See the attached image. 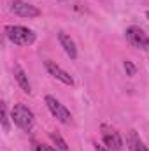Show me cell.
<instances>
[{"mask_svg":"<svg viewBox=\"0 0 149 151\" xmlns=\"http://www.w3.org/2000/svg\"><path fill=\"white\" fill-rule=\"evenodd\" d=\"M2 127H4L5 132H9V128H11V125H9V114H7V106L4 102H2Z\"/></svg>","mask_w":149,"mask_h":151,"instance_id":"12","label":"cell"},{"mask_svg":"<svg viewBox=\"0 0 149 151\" xmlns=\"http://www.w3.org/2000/svg\"><path fill=\"white\" fill-rule=\"evenodd\" d=\"M11 119L14 121V125H18L21 130H25V132H30L32 128H34V121H35V118H34V113L25 106V104H16L14 107H12V111H11Z\"/></svg>","mask_w":149,"mask_h":151,"instance_id":"2","label":"cell"},{"mask_svg":"<svg viewBox=\"0 0 149 151\" xmlns=\"http://www.w3.org/2000/svg\"><path fill=\"white\" fill-rule=\"evenodd\" d=\"M126 144H128V150L130 151H149L148 146L140 141V137H137L135 132H130L128 137H126Z\"/></svg>","mask_w":149,"mask_h":151,"instance_id":"10","label":"cell"},{"mask_svg":"<svg viewBox=\"0 0 149 151\" xmlns=\"http://www.w3.org/2000/svg\"><path fill=\"white\" fill-rule=\"evenodd\" d=\"M58 40H60V46L63 47V51L67 53V56L70 60L77 58V47H75V42L70 39V35H67L65 32H58Z\"/></svg>","mask_w":149,"mask_h":151,"instance_id":"8","label":"cell"},{"mask_svg":"<svg viewBox=\"0 0 149 151\" xmlns=\"http://www.w3.org/2000/svg\"><path fill=\"white\" fill-rule=\"evenodd\" d=\"M51 139H53V142L56 144V148H58L60 151H67L69 150V146H67L65 139L60 135V132H51Z\"/></svg>","mask_w":149,"mask_h":151,"instance_id":"11","label":"cell"},{"mask_svg":"<svg viewBox=\"0 0 149 151\" xmlns=\"http://www.w3.org/2000/svg\"><path fill=\"white\" fill-rule=\"evenodd\" d=\"M14 77H16V81H18V84H19V88L25 91V93H32V84H30V81H28V74L25 72V69L19 65V63H16L14 65Z\"/></svg>","mask_w":149,"mask_h":151,"instance_id":"9","label":"cell"},{"mask_svg":"<svg viewBox=\"0 0 149 151\" xmlns=\"http://www.w3.org/2000/svg\"><path fill=\"white\" fill-rule=\"evenodd\" d=\"M35 151H56V150L47 146V144H35Z\"/></svg>","mask_w":149,"mask_h":151,"instance_id":"14","label":"cell"},{"mask_svg":"<svg viewBox=\"0 0 149 151\" xmlns=\"http://www.w3.org/2000/svg\"><path fill=\"white\" fill-rule=\"evenodd\" d=\"M102 137H104V144L112 151H121L123 148V139H121V135H119V132H116L114 128H107V127H104V134H102Z\"/></svg>","mask_w":149,"mask_h":151,"instance_id":"7","label":"cell"},{"mask_svg":"<svg viewBox=\"0 0 149 151\" xmlns=\"http://www.w3.org/2000/svg\"><path fill=\"white\" fill-rule=\"evenodd\" d=\"M44 102H46V106H47V109L51 111V114L60 121V123H63V125H70L72 123V114L70 111L56 99V97H53V95H46V99H44Z\"/></svg>","mask_w":149,"mask_h":151,"instance_id":"3","label":"cell"},{"mask_svg":"<svg viewBox=\"0 0 149 151\" xmlns=\"http://www.w3.org/2000/svg\"><path fill=\"white\" fill-rule=\"evenodd\" d=\"M5 35L16 46H32L37 39L34 30H30L27 27H21V25H7L5 27Z\"/></svg>","mask_w":149,"mask_h":151,"instance_id":"1","label":"cell"},{"mask_svg":"<svg viewBox=\"0 0 149 151\" xmlns=\"http://www.w3.org/2000/svg\"><path fill=\"white\" fill-rule=\"evenodd\" d=\"M125 70H126V74L128 76H135V67H133V63L132 62H125Z\"/></svg>","mask_w":149,"mask_h":151,"instance_id":"13","label":"cell"},{"mask_svg":"<svg viewBox=\"0 0 149 151\" xmlns=\"http://www.w3.org/2000/svg\"><path fill=\"white\" fill-rule=\"evenodd\" d=\"M125 35H126V40L133 47L142 49V51H149V37L142 28H139V27H128L126 32H125Z\"/></svg>","mask_w":149,"mask_h":151,"instance_id":"4","label":"cell"},{"mask_svg":"<svg viewBox=\"0 0 149 151\" xmlns=\"http://www.w3.org/2000/svg\"><path fill=\"white\" fill-rule=\"evenodd\" d=\"M11 11L16 16H19V18H37V16H40V11L37 7L28 4V2H25V0H12Z\"/></svg>","mask_w":149,"mask_h":151,"instance_id":"5","label":"cell"},{"mask_svg":"<svg viewBox=\"0 0 149 151\" xmlns=\"http://www.w3.org/2000/svg\"><path fill=\"white\" fill-rule=\"evenodd\" d=\"M148 18H149V12H148Z\"/></svg>","mask_w":149,"mask_h":151,"instance_id":"16","label":"cell"},{"mask_svg":"<svg viewBox=\"0 0 149 151\" xmlns=\"http://www.w3.org/2000/svg\"><path fill=\"white\" fill-rule=\"evenodd\" d=\"M44 65H46V70H47L49 74L53 76V77H56L58 81H62L63 84H67V86H72V84H74V77L69 74L67 70H63L56 62H53V60H46Z\"/></svg>","mask_w":149,"mask_h":151,"instance_id":"6","label":"cell"},{"mask_svg":"<svg viewBox=\"0 0 149 151\" xmlns=\"http://www.w3.org/2000/svg\"><path fill=\"white\" fill-rule=\"evenodd\" d=\"M95 151H111L105 144H100V142H95Z\"/></svg>","mask_w":149,"mask_h":151,"instance_id":"15","label":"cell"}]
</instances>
